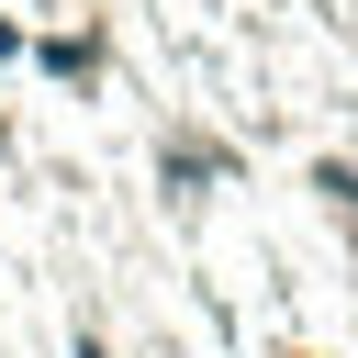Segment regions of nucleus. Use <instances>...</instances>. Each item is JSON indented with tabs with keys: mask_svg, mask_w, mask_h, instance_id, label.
<instances>
[{
	"mask_svg": "<svg viewBox=\"0 0 358 358\" xmlns=\"http://www.w3.org/2000/svg\"><path fill=\"white\" fill-rule=\"evenodd\" d=\"M313 190H324L336 213H358V168H347V157H324V168H313Z\"/></svg>",
	"mask_w": 358,
	"mask_h": 358,
	"instance_id": "obj_1",
	"label": "nucleus"
},
{
	"mask_svg": "<svg viewBox=\"0 0 358 358\" xmlns=\"http://www.w3.org/2000/svg\"><path fill=\"white\" fill-rule=\"evenodd\" d=\"M78 358H112V336H101V324H78Z\"/></svg>",
	"mask_w": 358,
	"mask_h": 358,
	"instance_id": "obj_2",
	"label": "nucleus"
}]
</instances>
